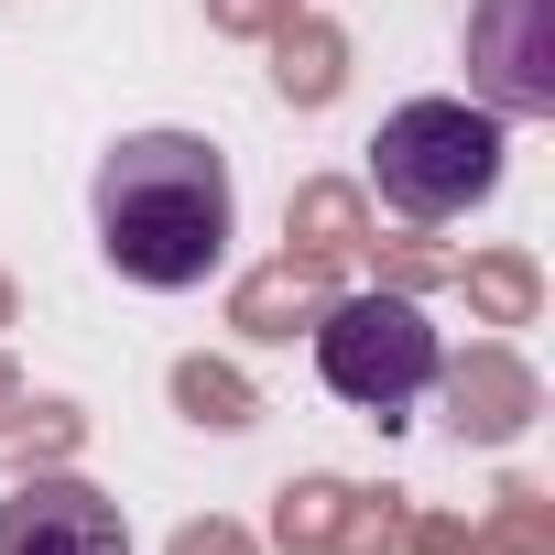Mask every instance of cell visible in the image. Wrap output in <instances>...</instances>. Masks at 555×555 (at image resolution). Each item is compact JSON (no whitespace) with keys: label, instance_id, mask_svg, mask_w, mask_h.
<instances>
[{"label":"cell","instance_id":"5b68a950","mask_svg":"<svg viewBox=\"0 0 555 555\" xmlns=\"http://www.w3.org/2000/svg\"><path fill=\"white\" fill-rule=\"evenodd\" d=\"M0 555H131V522L77 468H34L0 490Z\"/></svg>","mask_w":555,"mask_h":555},{"label":"cell","instance_id":"6da1fadb","mask_svg":"<svg viewBox=\"0 0 555 555\" xmlns=\"http://www.w3.org/2000/svg\"><path fill=\"white\" fill-rule=\"evenodd\" d=\"M88 218H99V250H109L120 284L196 295L207 272L229 261V240H240V185H229L218 142H196V131H131V142L99 153Z\"/></svg>","mask_w":555,"mask_h":555},{"label":"cell","instance_id":"3957f363","mask_svg":"<svg viewBox=\"0 0 555 555\" xmlns=\"http://www.w3.org/2000/svg\"><path fill=\"white\" fill-rule=\"evenodd\" d=\"M317 382L392 425V414H414L447 382V338H436V317L414 295H338L317 317Z\"/></svg>","mask_w":555,"mask_h":555},{"label":"cell","instance_id":"277c9868","mask_svg":"<svg viewBox=\"0 0 555 555\" xmlns=\"http://www.w3.org/2000/svg\"><path fill=\"white\" fill-rule=\"evenodd\" d=\"M468 88L501 120L555 109V0H468Z\"/></svg>","mask_w":555,"mask_h":555},{"label":"cell","instance_id":"7a4b0ae2","mask_svg":"<svg viewBox=\"0 0 555 555\" xmlns=\"http://www.w3.org/2000/svg\"><path fill=\"white\" fill-rule=\"evenodd\" d=\"M501 164H512V120L479 109V99H403L371 131V196L392 218H425V229L490 207Z\"/></svg>","mask_w":555,"mask_h":555}]
</instances>
